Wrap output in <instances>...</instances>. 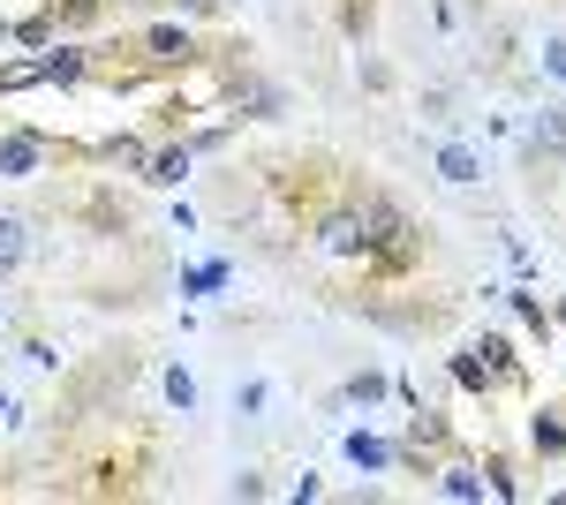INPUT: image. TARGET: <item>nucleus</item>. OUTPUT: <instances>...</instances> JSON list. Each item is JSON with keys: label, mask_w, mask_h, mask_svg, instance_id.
Returning a JSON list of instances; mask_svg holds the SVG:
<instances>
[{"label": "nucleus", "mask_w": 566, "mask_h": 505, "mask_svg": "<svg viewBox=\"0 0 566 505\" xmlns=\"http://www.w3.org/2000/svg\"><path fill=\"white\" fill-rule=\"evenodd\" d=\"M348 204H355V227H363V272L400 280V272L423 264V227L408 219L400 197H386L378 181H348Z\"/></svg>", "instance_id": "obj_1"}, {"label": "nucleus", "mask_w": 566, "mask_h": 505, "mask_svg": "<svg viewBox=\"0 0 566 505\" xmlns=\"http://www.w3.org/2000/svg\"><path fill=\"white\" fill-rule=\"evenodd\" d=\"M53 159H76V144H53L39 128H8L0 136V181H39Z\"/></svg>", "instance_id": "obj_2"}, {"label": "nucleus", "mask_w": 566, "mask_h": 505, "mask_svg": "<svg viewBox=\"0 0 566 505\" xmlns=\"http://www.w3.org/2000/svg\"><path fill=\"white\" fill-rule=\"evenodd\" d=\"M227 114H234V122H280V114H287V91L242 61V69L227 76Z\"/></svg>", "instance_id": "obj_3"}, {"label": "nucleus", "mask_w": 566, "mask_h": 505, "mask_svg": "<svg viewBox=\"0 0 566 505\" xmlns=\"http://www.w3.org/2000/svg\"><path fill=\"white\" fill-rule=\"evenodd\" d=\"M559 159H566V98H552V106H536L528 128H522V167L536 173V167H559Z\"/></svg>", "instance_id": "obj_4"}, {"label": "nucleus", "mask_w": 566, "mask_h": 505, "mask_svg": "<svg viewBox=\"0 0 566 505\" xmlns=\"http://www.w3.org/2000/svg\"><path fill=\"white\" fill-rule=\"evenodd\" d=\"M189 173H197L189 136H167V144H151V151H144V181H151V189H181Z\"/></svg>", "instance_id": "obj_5"}, {"label": "nucleus", "mask_w": 566, "mask_h": 505, "mask_svg": "<svg viewBox=\"0 0 566 505\" xmlns=\"http://www.w3.org/2000/svg\"><path fill=\"white\" fill-rule=\"evenodd\" d=\"M483 302H506V309L522 317V333H528V339H544V347L559 339V325H552V309H544V302L528 295L522 280H514V287H499V280H491V287H483Z\"/></svg>", "instance_id": "obj_6"}, {"label": "nucleus", "mask_w": 566, "mask_h": 505, "mask_svg": "<svg viewBox=\"0 0 566 505\" xmlns=\"http://www.w3.org/2000/svg\"><path fill=\"white\" fill-rule=\"evenodd\" d=\"M431 491H438V498H461V505H483V461L446 453V461L431 467Z\"/></svg>", "instance_id": "obj_7"}, {"label": "nucleus", "mask_w": 566, "mask_h": 505, "mask_svg": "<svg viewBox=\"0 0 566 505\" xmlns=\"http://www.w3.org/2000/svg\"><path fill=\"white\" fill-rule=\"evenodd\" d=\"M39 76L45 84H91V76H98V53H91V45H45L39 53Z\"/></svg>", "instance_id": "obj_8"}, {"label": "nucleus", "mask_w": 566, "mask_h": 505, "mask_svg": "<svg viewBox=\"0 0 566 505\" xmlns=\"http://www.w3.org/2000/svg\"><path fill=\"white\" fill-rule=\"evenodd\" d=\"M431 167H438V181H446V189H476V181H483V151L469 144V136H446Z\"/></svg>", "instance_id": "obj_9"}, {"label": "nucleus", "mask_w": 566, "mask_h": 505, "mask_svg": "<svg viewBox=\"0 0 566 505\" xmlns=\"http://www.w3.org/2000/svg\"><path fill=\"white\" fill-rule=\"evenodd\" d=\"M340 453H348V467H363V475H386V467L400 461V438H370V430H348V438H340Z\"/></svg>", "instance_id": "obj_10"}, {"label": "nucleus", "mask_w": 566, "mask_h": 505, "mask_svg": "<svg viewBox=\"0 0 566 505\" xmlns=\"http://www.w3.org/2000/svg\"><path fill=\"white\" fill-rule=\"evenodd\" d=\"M400 445H416V453H446V445H453V422L416 400V408H408V430H400Z\"/></svg>", "instance_id": "obj_11"}, {"label": "nucleus", "mask_w": 566, "mask_h": 505, "mask_svg": "<svg viewBox=\"0 0 566 505\" xmlns=\"http://www.w3.org/2000/svg\"><path fill=\"white\" fill-rule=\"evenodd\" d=\"M469 347H476L483 362L499 370V385H506V392H522V385H528V370H522V355H514V339H506V333H476Z\"/></svg>", "instance_id": "obj_12"}, {"label": "nucleus", "mask_w": 566, "mask_h": 505, "mask_svg": "<svg viewBox=\"0 0 566 505\" xmlns=\"http://www.w3.org/2000/svg\"><path fill=\"white\" fill-rule=\"evenodd\" d=\"M446 370H453V385H461V392H483V400H491V392H506V385H499V370L483 362L476 347H461V355H446Z\"/></svg>", "instance_id": "obj_13"}, {"label": "nucleus", "mask_w": 566, "mask_h": 505, "mask_svg": "<svg viewBox=\"0 0 566 505\" xmlns=\"http://www.w3.org/2000/svg\"><path fill=\"white\" fill-rule=\"evenodd\" d=\"M23 264H31V219L0 211V272H23Z\"/></svg>", "instance_id": "obj_14"}, {"label": "nucleus", "mask_w": 566, "mask_h": 505, "mask_svg": "<svg viewBox=\"0 0 566 505\" xmlns=\"http://www.w3.org/2000/svg\"><path fill=\"white\" fill-rule=\"evenodd\" d=\"M528 445H536L544 461H559L566 453V408H536V415H528Z\"/></svg>", "instance_id": "obj_15"}, {"label": "nucleus", "mask_w": 566, "mask_h": 505, "mask_svg": "<svg viewBox=\"0 0 566 505\" xmlns=\"http://www.w3.org/2000/svg\"><path fill=\"white\" fill-rule=\"evenodd\" d=\"M386 392H392V378H386V370H355V378L340 385V392H333V408H378Z\"/></svg>", "instance_id": "obj_16"}, {"label": "nucleus", "mask_w": 566, "mask_h": 505, "mask_svg": "<svg viewBox=\"0 0 566 505\" xmlns=\"http://www.w3.org/2000/svg\"><path fill=\"white\" fill-rule=\"evenodd\" d=\"M227 280H234V264H227V256H205V264H181V295H205V302H212L219 287H227Z\"/></svg>", "instance_id": "obj_17"}, {"label": "nucleus", "mask_w": 566, "mask_h": 505, "mask_svg": "<svg viewBox=\"0 0 566 505\" xmlns=\"http://www.w3.org/2000/svg\"><path fill=\"white\" fill-rule=\"evenodd\" d=\"M45 15H53V31H91L106 15V0H45Z\"/></svg>", "instance_id": "obj_18"}, {"label": "nucleus", "mask_w": 566, "mask_h": 505, "mask_svg": "<svg viewBox=\"0 0 566 505\" xmlns=\"http://www.w3.org/2000/svg\"><path fill=\"white\" fill-rule=\"evenodd\" d=\"M483 491H491L499 505L522 498V475H514V461H506V453H483Z\"/></svg>", "instance_id": "obj_19"}, {"label": "nucleus", "mask_w": 566, "mask_h": 505, "mask_svg": "<svg viewBox=\"0 0 566 505\" xmlns=\"http://www.w3.org/2000/svg\"><path fill=\"white\" fill-rule=\"evenodd\" d=\"M159 392H167V408H175V415H197V378H189L181 362L159 370Z\"/></svg>", "instance_id": "obj_20"}, {"label": "nucleus", "mask_w": 566, "mask_h": 505, "mask_svg": "<svg viewBox=\"0 0 566 505\" xmlns=\"http://www.w3.org/2000/svg\"><path fill=\"white\" fill-rule=\"evenodd\" d=\"M264 408H272V378H242L234 385V415L242 422H264Z\"/></svg>", "instance_id": "obj_21"}, {"label": "nucleus", "mask_w": 566, "mask_h": 505, "mask_svg": "<svg viewBox=\"0 0 566 505\" xmlns=\"http://www.w3.org/2000/svg\"><path fill=\"white\" fill-rule=\"evenodd\" d=\"M53 39H61V31H53V15H45V8H39V15H15V45H31V53H45Z\"/></svg>", "instance_id": "obj_22"}, {"label": "nucleus", "mask_w": 566, "mask_h": 505, "mask_svg": "<svg viewBox=\"0 0 566 505\" xmlns=\"http://www.w3.org/2000/svg\"><path fill=\"white\" fill-rule=\"evenodd\" d=\"M31 84H45V76H39V53H23V61H0V91H31Z\"/></svg>", "instance_id": "obj_23"}, {"label": "nucleus", "mask_w": 566, "mask_h": 505, "mask_svg": "<svg viewBox=\"0 0 566 505\" xmlns=\"http://www.w3.org/2000/svg\"><path fill=\"white\" fill-rule=\"evenodd\" d=\"M227 498H272V475H264V467H234Z\"/></svg>", "instance_id": "obj_24"}, {"label": "nucleus", "mask_w": 566, "mask_h": 505, "mask_svg": "<svg viewBox=\"0 0 566 505\" xmlns=\"http://www.w3.org/2000/svg\"><path fill=\"white\" fill-rule=\"evenodd\" d=\"M333 15H340V39H363L370 31V0H333Z\"/></svg>", "instance_id": "obj_25"}, {"label": "nucleus", "mask_w": 566, "mask_h": 505, "mask_svg": "<svg viewBox=\"0 0 566 505\" xmlns=\"http://www.w3.org/2000/svg\"><path fill=\"white\" fill-rule=\"evenodd\" d=\"M536 76L566 84V39H544V45H536Z\"/></svg>", "instance_id": "obj_26"}, {"label": "nucleus", "mask_w": 566, "mask_h": 505, "mask_svg": "<svg viewBox=\"0 0 566 505\" xmlns=\"http://www.w3.org/2000/svg\"><path fill=\"white\" fill-rule=\"evenodd\" d=\"M167 8L189 15V23H219V8H227V0H167Z\"/></svg>", "instance_id": "obj_27"}, {"label": "nucleus", "mask_w": 566, "mask_h": 505, "mask_svg": "<svg viewBox=\"0 0 566 505\" xmlns=\"http://www.w3.org/2000/svg\"><path fill=\"white\" fill-rule=\"evenodd\" d=\"M423 122H453V91H446V84L423 91Z\"/></svg>", "instance_id": "obj_28"}, {"label": "nucleus", "mask_w": 566, "mask_h": 505, "mask_svg": "<svg viewBox=\"0 0 566 505\" xmlns=\"http://www.w3.org/2000/svg\"><path fill=\"white\" fill-rule=\"evenodd\" d=\"M0 45H15V23H8V15H0Z\"/></svg>", "instance_id": "obj_29"}, {"label": "nucleus", "mask_w": 566, "mask_h": 505, "mask_svg": "<svg viewBox=\"0 0 566 505\" xmlns=\"http://www.w3.org/2000/svg\"><path fill=\"white\" fill-rule=\"evenodd\" d=\"M552 325H559V333H566V295H559V309H552Z\"/></svg>", "instance_id": "obj_30"}]
</instances>
